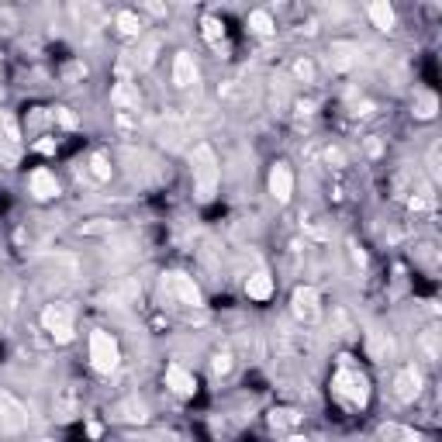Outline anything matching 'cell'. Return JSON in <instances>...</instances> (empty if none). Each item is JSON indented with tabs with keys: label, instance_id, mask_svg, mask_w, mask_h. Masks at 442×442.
<instances>
[{
	"label": "cell",
	"instance_id": "cell-1",
	"mask_svg": "<svg viewBox=\"0 0 442 442\" xmlns=\"http://www.w3.org/2000/svg\"><path fill=\"white\" fill-rule=\"evenodd\" d=\"M332 394L349 408H366L370 405V380L359 366L349 363V356H342V363H339V370L332 377Z\"/></svg>",
	"mask_w": 442,
	"mask_h": 442
},
{
	"label": "cell",
	"instance_id": "cell-2",
	"mask_svg": "<svg viewBox=\"0 0 442 442\" xmlns=\"http://www.w3.org/2000/svg\"><path fill=\"white\" fill-rule=\"evenodd\" d=\"M190 173H193V193L201 204H208L215 193H218V184H221V166H218V156L211 145H193V156H190Z\"/></svg>",
	"mask_w": 442,
	"mask_h": 442
},
{
	"label": "cell",
	"instance_id": "cell-3",
	"mask_svg": "<svg viewBox=\"0 0 442 442\" xmlns=\"http://www.w3.org/2000/svg\"><path fill=\"white\" fill-rule=\"evenodd\" d=\"M118 363H121V349L114 342V335L100 332V328L90 332V366H94L97 374H114Z\"/></svg>",
	"mask_w": 442,
	"mask_h": 442
},
{
	"label": "cell",
	"instance_id": "cell-4",
	"mask_svg": "<svg viewBox=\"0 0 442 442\" xmlns=\"http://www.w3.org/2000/svg\"><path fill=\"white\" fill-rule=\"evenodd\" d=\"M42 325L56 342H69L73 339V308L69 304H49L42 311Z\"/></svg>",
	"mask_w": 442,
	"mask_h": 442
},
{
	"label": "cell",
	"instance_id": "cell-5",
	"mask_svg": "<svg viewBox=\"0 0 442 442\" xmlns=\"http://www.w3.org/2000/svg\"><path fill=\"white\" fill-rule=\"evenodd\" d=\"M166 290H169L180 304H190V308H201V304H204V297H201V290L193 284V277H187V273H166Z\"/></svg>",
	"mask_w": 442,
	"mask_h": 442
},
{
	"label": "cell",
	"instance_id": "cell-6",
	"mask_svg": "<svg viewBox=\"0 0 442 442\" xmlns=\"http://www.w3.org/2000/svg\"><path fill=\"white\" fill-rule=\"evenodd\" d=\"M290 311L294 318H301V321H315L318 318V290L315 287H297L294 290V297H290Z\"/></svg>",
	"mask_w": 442,
	"mask_h": 442
},
{
	"label": "cell",
	"instance_id": "cell-7",
	"mask_svg": "<svg viewBox=\"0 0 442 442\" xmlns=\"http://www.w3.org/2000/svg\"><path fill=\"white\" fill-rule=\"evenodd\" d=\"M270 193H273L277 204H287V201H290V193H294V173H290L287 162H277V166L270 169Z\"/></svg>",
	"mask_w": 442,
	"mask_h": 442
},
{
	"label": "cell",
	"instance_id": "cell-8",
	"mask_svg": "<svg viewBox=\"0 0 442 442\" xmlns=\"http://www.w3.org/2000/svg\"><path fill=\"white\" fill-rule=\"evenodd\" d=\"M394 394H398V401H405V405L422 394V374H418V366H405V370L394 377Z\"/></svg>",
	"mask_w": 442,
	"mask_h": 442
},
{
	"label": "cell",
	"instance_id": "cell-9",
	"mask_svg": "<svg viewBox=\"0 0 442 442\" xmlns=\"http://www.w3.org/2000/svg\"><path fill=\"white\" fill-rule=\"evenodd\" d=\"M166 387L177 394V398H193L197 394V380H193V374H187L184 366H166Z\"/></svg>",
	"mask_w": 442,
	"mask_h": 442
},
{
	"label": "cell",
	"instance_id": "cell-10",
	"mask_svg": "<svg viewBox=\"0 0 442 442\" xmlns=\"http://www.w3.org/2000/svg\"><path fill=\"white\" fill-rule=\"evenodd\" d=\"M356 56H359V45H352V42H332V49H328V66L335 69V73H346L356 66Z\"/></svg>",
	"mask_w": 442,
	"mask_h": 442
},
{
	"label": "cell",
	"instance_id": "cell-11",
	"mask_svg": "<svg viewBox=\"0 0 442 442\" xmlns=\"http://www.w3.org/2000/svg\"><path fill=\"white\" fill-rule=\"evenodd\" d=\"M173 83L180 87V90H187L197 83V66H193V56L190 52H177V59H173Z\"/></svg>",
	"mask_w": 442,
	"mask_h": 442
},
{
	"label": "cell",
	"instance_id": "cell-12",
	"mask_svg": "<svg viewBox=\"0 0 442 442\" xmlns=\"http://www.w3.org/2000/svg\"><path fill=\"white\" fill-rule=\"evenodd\" d=\"M28 187H32L35 201H49V197H56V193H59V180H56L49 169H35L32 180H28Z\"/></svg>",
	"mask_w": 442,
	"mask_h": 442
},
{
	"label": "cell",
	"instance_id": "cell-13",
	"mask_svg": "<svg viewBox=\"0 0 442 442\" xmlns=\"http://www.w3.org/2000/svg\"><path fill=\"white\" fill-rule=\"evenodd\" d=\"M0 429H7V432L25 429V411H21V405H14L7 394H0Z\"/></svg>",
	"mask_w": 442,
	"mask_h": 442
},
{
	"label": "cell",
	"instance_id": "cell-14",
	"mask_svg": "<svg viewBox=\"0 0 442 442\" xmlns=\"http://www.w3.org/2000/svg\"><path fill=\"white\" fill-rule=\"evenodd\" d=\"M366 11H370V21H374V28L377 32H394V7L387 4V0H370L366 4Z\"/></svg>",
	"mask_w": 442,
	"mask_h": 442
},
{
	"label": "cell",
	"instance_id": "cell-15",
	"mask_svg": "<svg viewBox=\"0 0 442 442\" xmlns=\"http://www.w3.org/2000/svg\"><path fill=\"white\" fill-rule=\"evenodd\" d=\"M246 294H249L253 301H266V297L273 294V277H270L266 270H256L253 277L246 280Z\"/></svg>",
	"mask_w": 442,
	"mask_h": 442
},
{
	"label": "cell",
	"instance_id": "cell-16",
	"mask_svg": "<svg viewBox=\"0 0 442 442\" xmlns=\"http://www.w3.org/2000/svg\"><path fill=\"white\" fill-rule=\"evenodd\" d=\"M111 100H114V107H131V111H138V90L131 87V83H118L114 87V94H111Z\"/></svg>",
	"mask_w": 442,
	"mask_h": 442
},
{
	"label": "cell",
	"instance_id": "cell-17",
	"mask_svg": "<svg viewBox=\"0 0 442 442\" xmlns=\"http://www.w3.org/2000/svg\"><path fill=\"white\" fill-rule=\"evenodd\" d=\"M118 32L125 35V38H138V35H142V21H138V14L121 11V14H118Z\"/></svg>",
	"mask_w": 442,
	"mask_h": 442
},
{
	"label": "cell",
	"instance_id": "cell-18",
	"mask_svg": "<svg viewBox=\"0 0 442 442\" xmlns=\"http://www.w3.org/2000/svg\"><path fill=\"white\" fill-rule=\"evenodd\" d=\"M0 131H4V142L7 145H21V128H18V121L11 118V114H0Z\"/></svg>",
	"mask_w": 442,
	"mask_h": 442
},
{
	"label": "cell",
	"instance_id": "cell-19",
	"mask_svg": "<svg viewBox=\"0 0 442 442\" xmlns=\"http://www.w3.org/2000/svg\"><path fill=\"white\" fill-rule=\"evenodd\" d=\"M249 28H253L256 35H273V18H270V11H253L249 14Z\"/></svg>",
	"mask_w": 442,
	"mask_h": 442
},
{
	"label": "cell",
	"instance_id": "cell-20",
	"mask_svg": "<svg viewBox=\"0 0 442 442\" xmlns=\"http://www.w3.org/2000/svg\"><path fill=\"white\" fill-rule=\"evenodd\" d=\"M201 28H204V38H208V45H215V49H218L221 42H225V28H221L218 18H204V21H201Z\"/></svg>",
	"mask_w": 442,
	"mask_h": 442
},
{
	"label": "cell",
	"instance_id": "cell-21",
	"mask_svg": "<svg viewBox=\"0 0 442 442\" xmlns=\"http://www.w3.org/2000/svg\"><path fill=\"white\" fill-rule=\"evenodd\" d=\"M118 418H125V422H145L149 414H145V405H142V401L131 398V401H125V405L118 408Z\"/></svg>",
	"mask_w": 442,
	"mask_h": 442
},
{
	"label": "cell",
	"instance_id": "cell-22",
	"mask_svg": "<svg viewBox=\"0 0 442 442\" xmlns=\"http://www.w3.org/2000/svg\"><path fill=\"white\" fill-rule=\"evenodd\" d=\"M90 169H94L97 180H111V173H114V169H111V162H107V156H94V159H90Z\"/></svg>",
	"mask_w": 442,
	"mask_h": 442
},
{
	"label": "cell",
	"instance_id": "cell-23",
	"mask_svg": "<svg viewBox=\"0 0 442 442\" xmlns=\"http://www.w3.org/2000/svg\"><path fill=\"white\" fill-rule=\"evenodd\" d=\"M294 76H297L301 83H311V80H315V66L308 63V59H297V63H294Z\"/></svg>",
	"mask_w": 442,
	"mask_h": 442
},
{
	"label": "cell",
	"instance_id": "cell-24",
	"mask_svg": "<svg viewBox=\"0 0 442 442\" xmlns=\"http://www.w3.org/2000/svg\"><path fill=\"white\" fill-rule=\"evenodd\" d=\"M414 114H418V118H432V114H436V97L432 94L422 97V100L414 104Z\"/></svg>",
	"mask_w": 442,
	"mask_h": 442
},
{
	"label": "cell",
	"instance_id": "cell-25",
	"mask_svg": "<svg viewBox=\"0 0 442 442\" xmlns=\"http://www.w3.org/2000/svg\"><path fill=\"white\" fill-rule=\"evenodd\" d=\"M422 349H425V359H432V363L439 359V349H436V332H425V335H422Z\"/></svg>",
	"mask_w": 442,
	"mask_h": 442
},
{
	"label": "cell",
	"instance_id": "cell-26",
	"mask_svg": "<svg viewBox=\"0 0 442 442\" xmlns=\"http://www.w3.org/2000/svg\"><path fill=\"white\" fill-rule=\"evenodd\" d=\"M211 370H215L218 377H225V374L232 370V356H228V352H218V356L211 359Z\"/></svg>",
	"mask_w": 442,
	"mask_h": 442
},
{
	"label": "cell",
	"instance_id": "cell-27",
	"mask_svg": "<svg viewBox=\"0 0 442 442\" xmlns=\"http://www.w3.org/2000/svg\"><path fill=\"white\" fill-rule=\"evenodd\" d=\"M56 118H59V125L76 128V114H69V107H56Z\"/></svg>",
	"mask_w": 442,
	"mask_h": 442
},
{
	"label": "cell",
	"instance_id": "cell-28",
	"mask_svg": "<svg viewBox=\"0 0 442 442\" xmlns=\"http://www.w3.org/2000/svg\"><path fill=\"white\" fill-rule=\"evenodd\" d=\"M380 436H405V439H418V432H408V429H380Z\"/></svg>",
	"mask_w": 442,
	"mask_h": 442
},
{
	"label": "cell",
	"instance_id": "cell-29",
	"mask_svg": "<svg viewBox=\"0 0 442 442\" xmlns=\"http://www.w3.org/2000/svg\"><path fill=\"white\" fill-rule=\"evenodd\" d=\"M52 149H56V142H49V138H45V142H38V153H52Z\"/></svg>",
	"mask_w": 442,
	"mask_h": 442
},
{
	"label": "cell",
	"instance_id": "cell-30",
	"mask_svg": "<svg viewBox=\"0 0 442 442\" xmlns=\"http://www.w3.org/2000/svg\"><path fill=\"white\" fill-rule=\"evenodd\" d=\"M325 159H328V162H342V153H339V149H328V156Z\"/></svg>",
	"mask_w": 442,
	"mask_h": 442
}]
</instances>
